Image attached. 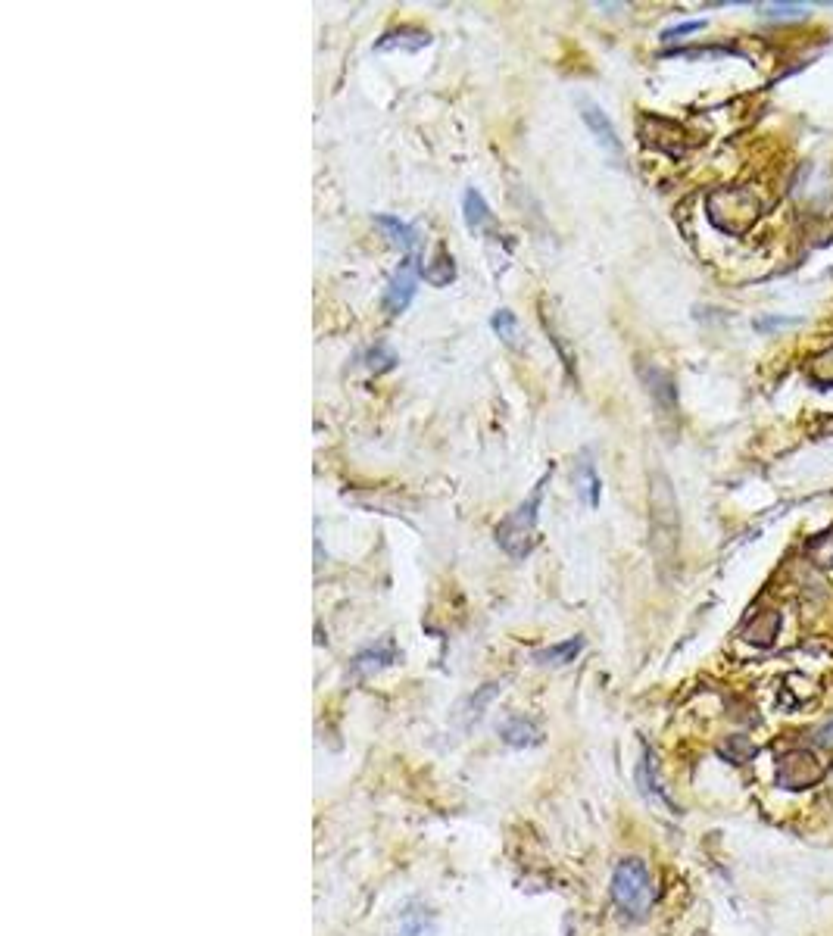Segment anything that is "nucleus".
<instances>
[{
	"label": "nucleus",
	"instance_id": "nucleus-1",
	"mask_svg": "<svg viewBox=\"0 0 833 936\" xmlns=\"http://www.w3.org/2000/svg\"><path fill=\"white\" fill-rule=\"evenodd\" d=\"M649 537H653V553L662 565L678 559L681 509L678 497H674V484L665 472L649 475Z\"/></svg>",
	"mask_w": 833,
	"mask_h": 936
},
{
	"label": "nucleus",
	"instance_id": "nucleus-2",
	"mask_svg": "<svg viewBox=\"0 0 833 936\" xmlns=\"http://www.w3.org/2000/svg\"><path fill=\"white\" fill-rule=\"evenodd\" d=\"M612 902L631 921H643L656 905V880L643 858H621L612 871Z\"/></svg>",
	"mask_w": 833,
	"mask_h": 936
},
{
	"label": "nucleus",
	"instance_id": "nucleus-3",
	"mask_svg": "<svg viewBox=\"0 0 833 936\" xmlns=\"http://www.w3.org/2000/svg\"><path fill=\"white\" fill-rule=\"evenodd\" d=\"M762 210H765V200L759 197L756 188H746V185L715 188L706 197L709 222L724 234H746L752 225L759 222Z\"/></svg>",
	"mask_w": 833,
	"mask_h": 936
},
{
	"label": "nucleus",
	"instance_id": "nucleus-4",
	"mask_svg": "<svg viewBox=\"0 0 833 936\" xmlns=\"http://www.w3.org/2000/svg\"><path fill=\"white\" fill-rule=\"evenodd\" d=\"M550 475H553V472H546V475L534 484V490L528 493V500L518 503V506L503 518V522H500L497 528H493V537H497L500 550L509 553L512 559H525V556L534 550L540 500H543V487L550 484Z\"/></svg>",
	"mask_w": 833,
	"mask_h": 936
},
{
	"label": "nucleus",
	"instance_id": "nucleus-5",
	"mask_svg": "<svg viewBox=\"0 0 833 936\" xmlns=\"http://www.w3.org/2000/svg\"><path fill=\"white\" fill-rule=\"evenodd\" d=\"M827 771H830L827 762L818 756L815 749L793 746V749H787L784 756L777 759V787L787 790V793L812 790V787L824 784Z\"/></svg>",
	"mask_w": 833,
	"mask_h": 936
},
{
	"label": "nucleus",
	"instance_id": "nucleus-6",
	"mask_svg": "<svg viewBox=\"0 0 833 936\" xmlns=\"http://www.w3.org/2000/svg\"><path fill=\"white\" fill-rule=\"evenodd\" d=\"M637 132H640V141L646 147L662 150L668 156H684L690 147V138H687L684 128L678 122L665 119V116H640Z\"/></svg>",
	"mask_w": 833,
	"mask_h": 936
},
{
	"label": "nucleus",
	"instance_id": "nucleus-7",
	"mask_svg": "<svg viewBox=\"0 0 833 936\" xmlns=\"http://www.w3.org/2000/svg\"><path fill=\"white\" fill-rule=\"evenodd\" d=\"M578 110H581V119H584V125L590 128V135L596 138V144H600L612 160H621V138H618V132H615V125H612V119L603 113V107L600 103H593L590 97H578Z\"/></svg>",
	"mask_w": 833,
	"mask_h": 936
},
{
	"label": "nucleus",
	"instance_id": "nucleus-8",
	"mask_svg": "<svg viewBox=\"0 0 833 936\" xmlns=\"http://www.w3.org/2000/svg\"><path fill=\"white\" fill-rule=\"evenodd\" d=\"M419 266H415V259L409 256L406 263L397 269V275L390 278V284H387V291H384V309L390 312V316H400V312L412 303V297H415V281H419Z\"/></svg>",
	"mask_w": 833,
	"mask_h": 936
},
{
	"label": "nucleus",
	"instance_id": "nucleus-9",
	"mask_svg": "<svg viewBox=\"0 0 833 936\" xmlns=\"http://www.w3.org/2000/svg\"><path fill=\"white\" fill-rule=\"evenodd\" d=\"M640 378L649 390L653 403L662 409V415H678V390H674V381L665 369L653 366V362H640Z\"/></svg>",
	"mask_w": 833,
	"mask_h": 936
},
{
	"label": "nucleus",
	"instance_id": "nucleus-10",
	"mask_svg": "<svg viewBox=\"0 0 833 936\" xmlns=\"http://www.w3.org/2000/svg\"><path fill=\"white\" fill-rule=\"evenodd\" d=\"M780 628H784V615H780L777 609H765V612H759L756 618L746 621V628L740 631V637H743V643H749V646L768 649V646H774V640L780 637Z\"/></svg>",
	"mask_w": 833,
	"mask_h": 936
},
{
	"label": "nucleus",
	"instance_id": "nucleus-11",
	"mask_svg": "<svg viewBox=\"0 0 833 936\" xmlns=\"http://www.w3.org/2000/svg\"><path fill=\"white\" fill-rule=\"evenodd\" d=\"M431 44V35L422 32V29H412V25H403V29H394L381 35V41L375 44L378 54H387V50H406V54H415V50H422Z\"/></svg>",
	"mask_w": 833,
	"mask_h": 936
},
{
	"label": "nucleus",
	"instance_id": "nucleus-12",
	"mask_svg": "<svg viewBox=\"0 0 833 936\" xmlns=\"http://www.w3.org/2000/svg\"><path fill=\"white\" fill-rule=\"evenodd\" d=\"M500 737L506 746H515V749H525V746H534L540 743V727L528 718H509L503 727H500Z\"/></svg>",
	"mask_w": 833,
	"mask_h": 936
},
{
	"label": "nucleus",
	"instance_id": "nucleus-13",
	"mask_svg": "<svg viewBox=\"0 0 833 936\" xmlns=\"http://www.w3.org/2000/svg\"><path fill=\"white\" fill-rule=\"evenodd\" d=\"M397 662V649H394V643H381V646H375V649H366V653H359L356 659H353V674H375V671H381V668H387V665H394Z\"/></svg>",
	"mask_w": 833,
	"mask_h": 936
},
{
	"label": "nucleus",
	"instance_id": "nucleus-14",
	"mask_svg": "<svg viewBox=\"0 0 833 936\" xmlns=\"http://www.w3.org/2000/svg\"><path fill=\"white\" fill-rule=\"evenodd\" d=\"M581 649H584V640H581V637H568V640H562V643H553V646L540 649V653H534V662H537V665H568V662L578 659Z\"/></svg>",
	"mask_w": 833,
	"mask_h": 936
},
{
	"label": "nucleus",
	"instance_id": "nucleus-15",
	"mask_svg": "<svg viewBox=\"0 0 833 936\" xmlns=\"http://www.w3.org/2000/svg\"><path fill=\"white\" fill-rule=\"evenodd\" d=\"M500 693H503V684H484L475 696H468V699H465V706H462V724H465V727H472L475 721H481L484 709H487L490 702L497 699Z\"/></svg>",
	"mask_w": 833,
	"mask_h": 936
},
{
	"label": "nucleus",
	"instance_id": "nucleus-16",
	"mask_svg": "<svg viewBox=\"0 0 833 936\" xmlns=\"http://www.w3.org/2000/svg\"><path fill=\"white\" fill-rule=\"evenodd\" d=\"M375 225L387 234V241L394 244V247H400V250H412L415 247V228H409L406 222H400L397 216H384V213H378L375 216Z\"/></svg>",
	"mask_w": 833,
	"mask_h": 936
},
{
	"label": "nucleus",
	"instance_id": "nucleus-17",
	"mask_svg": "<svg viewBox=\"0 0 833 936\" xmlns=\"http://www.w3.org/2000/svg\"><path fill=\"white\" fill-rule=\"evenodd\" d=\"M575 484H578V493H581V500L593 509L596 503H600V478H596V472H593V462H590V456L584 453L581 459H578V472H575Z\"/></svg>",
	"mask_w": 833,
	"mask_h": 936
},
{
	"label": "nucleus",
	"instance_id": "nucleus-18",
	"mask_svg": "<svg viewBox=\"0 0 833 936\" xmlns=\"http://www.w3.org/2000/svg\"><path fill=\"white\" fill-rule=\"evenodd\" d=\"M422 278L431 284V288H447V284L456 278V263L447 250H437V256L428 266H422Z\"/></svg>",
	"mask_w": 833,
	"mask_h": 936
},
{
	"label": "nucleus",
	"instance_id": "nucleus-19",
	"mask_svg": "<svg viewBox=\"0 0 833 936\" xmlns=\"http://www.w3.org/2000/svg\"><path fill=\"white\" fill-rule=\"evenodd\" d=\"M462 213H465L468 228H475V231H481V228H487V225L493 222L487 200H484L475 188L465 191V197H462Z\"/></svg>",
	"mask_w": 833,
	"mask_h": 936
},
{
	"label": "nucleus",
	"instance_id": "nucleus-20",
	"mask_svg": "<svg viewBox=\"0 0 833 936\" xmlns=\"http://www.w3.org/2000/svg\"><path fill=\"white\" fill-rule=\"evenodd\" d=\"M805 556L818 568H833V525L815 534L812 540H805Z\"/></svg>",
	"mask_w": 833,
	"mask_h": 936
},
{
	"label": "nucleus",
	"instance_id": "nucleus-21",
	"mask_svg": "<svg viewBox=\"0 0 833 936\" xmlns=\"http://www.w3.org/2000/svg\"><path fill=\"white\" fill-rule=\"evenodd\" d=\"M721 756L727 759V762H734V765H746L752 756H756V743H752L749 737H743V734H737V737H727L724 743H721Z\"/></svg>",
	"mask_w": 833,
	"mask_h": 936
},
{
	"label": "nucleus",
	"instance_id": "nucleus-22",
	"mask_svg": "<svg viewBox=\"0 0 833 936\" xmlns=\"http://www.w3.org/2000/svg\"><path fill=\"white\" fill-rule=\"evenodd\" d=\"M809 375H812L815 384L833 387V347L821 350V353L809 362Z\"/></svg>",
	"mask_w": 833,
	"mask_h": 936
},
{
	"label": "nucleus",
	"instance_id": "nucleus-23",
	"mask_svg": "<svg viewBox=\"0 0 833 936\" xmlns=\"http://www.w3.org/2000/svg\"><path fill=\"white\" fill-rule=\"evenodd\" d=\"M490 328L497 331L506 344H512V341H515V331H518L515 312H512V309H497V312H493V319H490Z\"/></svg>",
	"mask_w": 833,
	"mask_h": 936
},
{
	"label": "nucleus",
	"instance_id": "nucleus-24",
	"mask_svg": "<svg viewBox=\"0 0 833 936\" xmlns=\"http://www.w3.org/2000/svg\"><path fill=\"white\" fill-rule=\"evenodd\" d=\"M366 366H369L372 372H387V369H394V366H397V353L378 344L375 350H369V353H366Z\"/></svg>",
	"mask_w": 833,
	"mask_h": 936
},
{
	"label": "nucleus",
	"instance_id": "nucleus-25",
	"mask_svg": "<svg viewBox=\"0 0 833 936\" xmlns=\"http://www.w3.org/2000/svg\"><path fill=\"white\" fill-rule=\"evenodd\" d=\"M702 19H696V22H681V25H674V29H665L662 32V41H678L681 35H690V32H699L702 29Z\"/></svg>",
	"mask_w": 833,
	"mask_h": 936
},
{
	"label": "nucleus",
	"instance_id": "nucleus-26",
	"mask_svg": "<svg viewBox=\"0 0 833 936\" xmlns=\"http://www.w3.org/2000/svg\"><path fill=\"white\" fill-rule=\"evenodd\" d=\"M802 13H805V7H799V4H774V7H768L765 16H802Z\"/></svg>",
	"mask_w": 833,
	"mask_h": 936
},
{
	"label": "nucleus",
	"instance_id": "nucleus-27",
	"mask_svg": "<svg viewBox=\"0 0 833 936\" xmlns=\"http://www.w3.org/2000/svg\"><path fill=\"white\" fill-rule=\"evenodd\" d=\"M824 784H827V799L833 802V768L827 771V777H824Z\"/></svg>",
	"mask_w": 833,
	"mask_h": 936
}]
</instances>
